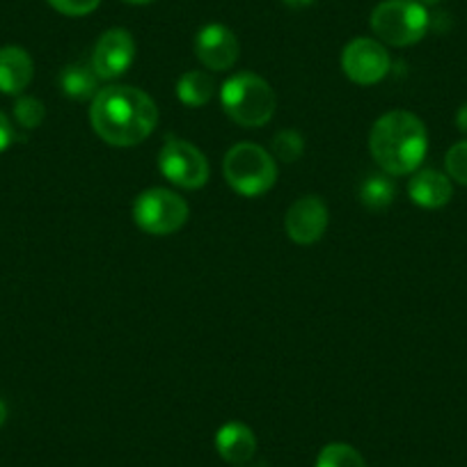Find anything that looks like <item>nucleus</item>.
Returning a JSON list of instances; mask_svg holds the SVG:
<instances>
[{"mask_svg":"<svg viewBox=\"0 0 467 467\" xmlns=\"http://www.w3.org/2000/svg\"><path fill=\"white\" fill-rule=\"evenodd\" d=\"M47 108L37 97H19L15 103V119L21 129L42 127Z\"/></svg>","mask_w":467,"mask_h":467,"instance_id":"obj_20","label":"nucleus"},{"mask_svg":"<svg viewBox=\"0 0 467 467\" xmlns=\"http://www.w3.org/2000/svg\"><path fill=\"white\" fill-rule=\"evenodd\" d=\"M369 24L380 44L403 48L424 39L431 16L417 0H383L371 12Z\"/></svg>","mask_w":467,"mask_h":467,"instance_id":"obj_5","label":"nucleus"},{"mask_svg":"<svg viewBox=\"0 0 467 467\" xmlns=\"http://www.w3.org/2000/svg\"><path fill=\"white\" fill-rule=\"evenodd\" d=\"M286 7H294V10H298V7H307L312 5L314 0H282Z\"/></svg>","mask_w":467,"mask_h":467,"instance_id":"obj_25","label":"nucleus"},{"mask_svg":"<svg viewBox=\"0 0 467 467\" xmlns=\"http://www.w3.org/2000/svg\"><path fill=\"white\" fill-rule=\"evenodd\" d=\"M124 3H129V5H150L154 0H124Z\"/></svg>","mask_w":467,"mask_h":467,"instance_id":"obj_27","label":"nucleus"},{"mask_svg":"<svg viewBox=\"0 0 467 467\" xmlns=\"http://www.w3.org/2000/svg\"><path fill=\"white\" fill-rule=\"evenodd\" d=\"M159 170L170 183L183 191H197L209 182V161L206 156L182 138H168L159 154Z\"/></svg>","mask_w":467,"mask_h":467,"instance_id":"obj_7","label":"nucleus"},{"mask_svg":"<svg viewBox=\"0 0 467 467\" xmlns=\"http://www.w3.org/2000/svg\"><path fill=\"white\" fill-rule=\"evenodd\" d=\"M191 209L179 192L168 188H150L133 202V220L151 236H170L186 224Z\"/></svg>","mask_w":467,"mask_h":467,"instance_id":"obj_6","label":"nucleus"},{"mask_svg":"<svg viewBox=\"0 0 467 467\" xmlns=\"http://www.w3.org/2000/svg\"><path fill=\"white\" fill-rule=\"evenodd\" d=\"M136 60V39L127 28H110L92 48V69L101 80H115L129 71Z\"/></svg>","mask_w":467,"mask_h":467,"instance_id":"obj_9","label":"nucleus"},{"mask_svg":"<svg viewBox=\"0 0 467 467\" xmlns=\"http://www.w3.org/2000/svg\"><path fill=\"white\" fill-rule=\"evenodd\" d=\"M456 127L458 131L467 136V103H462V106L456 110Z\"/></svg>","mask_w":467,"mask_h":467,"instance_id":"obj_24","label":"nucleus"},{"mask_svg":"<svg viewBox=\"0 0 467 467\" xmlns=\"http://www.w3.org/2000/svg\"><path fill=\"white\" fill-rule=\"evenodd\" d=\"M392 69L385 44L374 37H356L341 51V71L358 85H376Z\"/></svg>","mask_w":467,"mask_h":467,"instance_id":"obj_8","label":"nucleus"},{"mask_svg":"<svg viewBox=\"0 0 467 467\" xmlns=\"http://www.w3.org/2000/svg\"><path fill=\"white\" fill-rule=\"evenodd\" d=\"M215 83L206 71L192 69L186 71L182 78L177 80V97L183 106L188 108H202L213 99Z\"/></svg>","mask_w":467,"mask_h":467,"instance_id":"obj_16","label":"nucleus"},{"mask_svg":"<svg viewBox=\"0 0 467 467\" xmlns=\"http://www.w3.org/2000/svg\"><path fill=\"white\" fill-rule=\"evenodd\" d=\"M327 206L321 197L305 195L289 206L285 215V232L294 244L312 245L321 241L327 229Z\"/></svg>","mask_w":467,"mask_h":467,"instance_id":"obj_10","label":"nucleus"},{"mask_svg":"<svg viewBox=\"0 0 467 467\" xmlns=\"http://www.w3.org/2000/svg\"><path fill=\"white\" fill-rule=\"evenodd\" d=\"M5 420H7V406L3 403V399H0V426L5 424Z\"/></svg>","mask_w":467,"mask_h":467,"instance_id":"obj_26","label":"nucleus"},{"mask_svg":"<svg viewBox=\"0 0 467 467\" xmlns=\"http://www.w3.org/2000/svg\"><path fill=\"white\" fill-rule=\"evenodd\" d=\"M271 150L273 156L282 163H296L305 154V138L294 129H285V131L275 133Z\"/></svg>","mask_w":467,"mask_h":467,"instance_id":"obj_19","label":"nucleus"},{"mask_svg":"<svg viewBox=\"0 0 467 467\" xmlns=\"http://www.w3.org/2000/svg\"><path fill=\"white\" fill-rule=\"evenodd\" d=\"M223 174L227 186L244 197H259L275 186L277 163L264 147L239 142L224 154Z\"/></svg>","mask_w":467,"mask_h":467,"instance_id":"obj_4","label":"nucleus"},{"mask_svg":"<svg viewBox=\"0 0 467 467\" xmlns=\"http://www.w3.org/2000/svg\"><path fill=\"white\" fill-rule=\"evenodd\" d=\"M220 103L234 124L244 129H259L273 119L277 99L262 76L241 71L224 80L220 89Z\"/></svg>","mask_w":467,"mask_h":467,"instance_id":"obj_3","label":"nucleus"},{"mask_svg":"<svg viewBox=\"0 0 467 467\" xmlns=\"http://www.w3.org/2000/svg\"><path fill=\"white\" fill-rule=\"evenodd\" d=\"M369 150L389 177H406L420 170L429 151V133L415 112L389 110L371 129Z\"/></svg>","mask_w":467,"mask_h":467,"instance_id":"obj_2","label":"nucleus"},{"mask_svg":"<svg viewBox=\"0 0 467 467\" xmlns=\"http://www.w3.org/2000/svg\"><path fill=\"white\" fill-rule=\"evenodd\" d=\"M317 467H367V462L356 447L346 442H330L318 453Z\"/></svg>","mask_w":467,"mask_h":467,"instance_id":"obj_18","label":"nucleus"},{"mask_svg":"<svg viewBox=\"0 0 467 467\" xmlns=\"http://www.w3.org/2000/svg\"><path fill=\"white\" fill-rule=\"evenodd\" d=\"M417 3H421V5H435V3H440V0H417Z\"/></svg>","mask_w":467,"mask_h":467,"instance_id":"obj_28","label":"nucleus"},{"mask_svg":"<svg viewBox=\"0 0 467 467\" xmlns=\"http://www.w3.org/2000/svg\"><path fill=\"white\" fill-rule=\"evenodd\" d=\"M444 168H447V177L451 182L467 186V140L449 147L447 156H444Z\"/></svg>","mask_w":467,"mask_h":467,"instance_id":"obj_21","label":"nucleus"},{"mask_svg":"<svg viewBox=\"0 0 467 467\" xmlns=\"http://www.w3.org/2000/svg\"><path fill=\"white\" fill-rule=\"evenodd\" d=\"M215 451L232 465H245L254 458L257 438L250 426L241 424V421H227L215 433Z\"/></svg>","mask_w":467,"mask_h":467,"instance_id":"obj_14","label":"nucleus"},{"mask_svg":"<svg viewBox=\"0 0 467 467\" xmlns=\"http://www.w3.org/2000/svg\"><path fill=\"white\" fill-rule=\"evenodd\" d=\"M12 142H15V127H12L10 117L0 110V151H5Z\"/></svg>","mask_w":467,"mask_h":467,"instance_id":"obj_23","label":"nucleus"},{"mask_svg":"<svg viewBox=\"0 0 467 467\" xmlns=\"http://www.w3.org/2000/svg\"><path fill=\"white\" fill-rule=\"evenodd\" d=\"M99 76L92 69V65H83L76 62L62 69L60 74V89L65 97L74 99V101H85V99H94L99 94Z\"/></svg>","mask_w":467,"mask_h":467,"instance_id":"obj_15","label":"nucleus"},{"mask_svg":"<svg viewBox=\"0 0 467 467\" xmlns=\"http://www.w3.org/2000/svg\"><path fill=\"white\" fill-rule=\"evenodd\" d=\"M47 3L65 16H88L101 5V0H47Z\"/></svg>","mask_w":467,"mask_h":467,"instance_id":"obj_22","label":"nucleus"},{"mask_svg":"<svg viewBox=\"0 0 467 467\" xmlns=\"http://www.w3.org/2000/svg\"><path fill=\"white\" fill-rule=\"evenodd\" d=\"M195 56L209 71H227L241 56L239 37L223 24H209L197 33Z\"/></svg>","mask_w":467,"mask_h":467,"instance_id":"obj_11","label":"nucleus"},{"mask_svg":"<svg viewBox=\"0 0 467 467\" xmlns=\"http://www.w3.org/2000/svg\"><path fill=\"white\" fill-rule=\"evenodd\" d=\"M35 62L26 48L15 47H0V92L19 97L24 89L33 83Z\"/></svg>","mask_w":467,"mask_h":467,"instance_id":"obj_13","label":"nucleus"},{"mask_svg":"<svg viewBox=\"0 0 467 467\" xmlns=\"http://www.w3.org/2000/svg\"><path fill=\"white\" fill-rule=\"evenodd\" d=\"M89 122L94 133L110 147H136L154 133L159 108L142 89L131 85H108L92 99Z\"/></svg>","mask_w":467,"mask_h":467,"instance_id":"obj_1","label":"nucleus"},{"mask_svg":"<svg viewBox=\"0 0 467 467\" xmlns=\"http://www.w3.org/2000/svg\"><path fill=\"white\" fill-rule=\"evenodd\" d=\"M360 202L369 211H385L394 202L397 195V183L392 182L389 174H371L360 183Z\"/></svg>","mask_w":467,"mask_h":467,"instance_id":"obj_17","label":"nucleus"},{"mask_svg":"<svg viewBox=\"0 0 467 467\" xmlns=\"http://www.w3.org/2000/svg\"><path fill=\"white\" fill-rule=\"evenodd\" d=\"M408 195H410L412 204L421 206V209H442L453 197L451 179L440 170H417L408 183Z\"/></svg>","mask_w":467,"mask_h":467,"instance_id":"obj_12","label":"nucleus"}]
</instances>
